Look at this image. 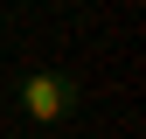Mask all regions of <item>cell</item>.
<instances>
[{
  "label": "cell",
  "mask_w": 146,
  "mask_h": 139,
  "mask_svg": "<svg viewBox=\"0 0 146 139\" xmlns=\"http://www.w3.org/2000/svg\"><path fill=\"white\" fill-rule=\"evenodd\" d=\"M14 104H21L28 125H70V118H77V104H84V91H77V77H70V70H21Z\"/></svg>",
  "instance_id": "6da1fadb"
}]
</instances>
